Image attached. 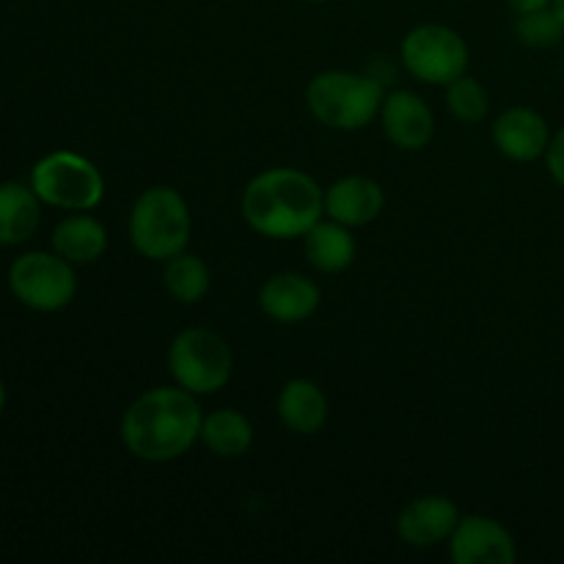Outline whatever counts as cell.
I'll list each match as a JSON object with an SVG mask.
<instances>
[{
  "label": "cell",
  "mask_w": 564,
  "mask_h": 564,
  "mask_svg": "<svg viewBox=\"0 0 564 564\" xmlns=\"http://www.w3.org/2000/svg\"><path fill=\"white\" fill-rule=\"evenodd\" d=\"M31 187L42 204L66 213H88L105 198L102 171L69 149L44 154L31 171Z\"/></svg>",
  "instance_id": "obj_6"
},
{
  "label": "cell",
  "mask_w": 564,
  "mask_h": 564,
  "mask_svg": "<svg viewBox=\"0 0 564 564\" xmlns=\"http://www.w3.org/2000/svg\"><path fill=\"white\" fill-rule=\"evenodd\" d=\"M202 441L215 457L224 460H235L242 457L253 444V424L248 422L246 413L235 411V408H220L204 416L202 422Z\"/></svg>",
  "instance_id": "obj_19"
},
{
  "label": "cell",
  "mask_w": 564,
  "mask_h": 564,
  "mask_svg": "<svg viewBox=\"0 0 564 564\" xmlns=\"http://www.w3.org/2000/svg\"><path fill=\"white\" fill-rule=\"evenodd\" d=\"M380 124H383L386 138L402 152H419L435 135L433 108L408 88L386 94L380 105Z\"/></svg>",
  "instance_id": "obj_10"
},
{
  "label": "cell",
  "mask_w": 564,
  "mask_h": 564,
  "mask_svg": "<svg viewBox=\"0 0 564 564\" xmlns=\"http://www.w3.org/2000/svg\"><path fill=\"white\" fill-rule=\"evenodd\" d=\"M323 292L303 273H275L259 290V308L273 323L297 325L319 308Z\"/></svg>",
  "instance_id": "obj_13"
},
{
  "label": "cell",
  "mask_w": 564,
  "mask_h": 564,
  "mask_svg": "<svg viewBox=\"0 0 564 564\" xmlns=\"http://www.w3.org/2000/svg\"><path fill=\"white\" fill-rule=\"evenodd\" d=\"M516 36L527 47H554L564 39V22L554 6L527 11V14H518Z\"/></svg>",
  "instance_id": "obj_22"
},
{
  "label": "cell",
  "mask_w": 564,
  "mask_h": 564,
  "mask_svg": "<svg viewBox=\"0 0 564 564\" xmlns=\"http://www.w3.org/2000/svg\"><path fill=\"white\" fill-rule=\"evenodd\" d=\"M460 521V510L446 496H422L411 501L397 518V534L411 549H435L438 543H449Z\"/></svg>",
  "instance_id": "obj_12"
},
{
  "label": "cell",
  "mask_w": 564,
  "mask_h": 564,
  "mask_svg": "<svg viewBox=\"0 0 564 564\" xmlns=\"http://www.w3.org/2000/svg\"><path fill=\"white\" fill-rule=\"evenodd\" d=\"M386 91L378 77L361 72H319L306 86V105L319 124L341 132H358L380 116Z\"/></svg>",
  "instance_id": "obj_3"
},
{
  "label": "cell",
  "mask_w": 564,
  "mask_h": 564,
  "mask_svg": "<svg viewBox=\"0 0 564 564\" xmlns=\"http://www.w3.org/2000/svg\"><path fill=\"white\" fill-rule=\"evenodd\" d=\"M449 560L455 564H516L512 534L488 516H460L449 538Z\"/></svg>",
  "instance_id": "obj_9"
},
{
  "label": "cell",
  "mask_w": 564,
  "mask_h": 564,
  "mask_svg": "<svg viewBox=\"0 0 564 564\" xmlns=\"http://www.w3.org/2000/svg\"><path fill=\"white\" fill-rule=\"evenodd\" d=\"M386 207V193L372 176L350 174L336 180L325 191V215L336 224H345L350 229L369 226L380 218Z\"/></svg>",
  "instance_id": "obj_14"
},
{
  "label": "cell",
  "mask_w": 564,
  "mask_h": 564,
  "mask_svg": "<svg viewBox=\"0 0 564 564\" xmlns=\"http://www.w3.org/2000/svg\"><path fill=\"white\" fill-rule=\"evenodd\" d=\"M248 229L268 240H297L325 215V191L301 169H268L240 198Z\"/></svg>",
  "instance_id": "obj_2"
},
{
  "label": "cell",
  "mask_w": 564,
  "mask_h": 564,
  "mask_svg": "<svg viewBox=\"0 0 564 564\" xmlns=\"http://www.w3.org/2000/svg\"><path fill=\"white\" fill-rule=\"evenodd\" d=\"M281 424L295 435H317L328 424V397L314 380L295 378L279 391Z\"/></svg>",
  "instance_id": "obj_15"
},
{
  "label": "cell",
  "mask_w": 564,
  "mask_h": 564,
  "mask_svg": "<svg viewBox=\"0 0 564 564\" xmlns=\"http://www.w3.org/2000/svg\"><path fill=\"white\" fill-rule=\"evenodd\" d=\"M490 135H494L496 149L516 163H534V160L545 158L551 143L545 116L527 105H512L505 113L496 116Z\"/></svg>",
  "instance_id": "obj_11"
},
{
  "label": "cell",
  "mask_w": 564,
  "mask_h": 564,
  "mask_svg": "<svg viewBox=\"0 0 564 564\" xmlns=\"http://www.w3.org/2000/svg\"><path fill=\"white\" fill-rule=\"evenodd\" d=\"M507 6H510L516 14H527V11H538V9H545V6H554V0H507Z\"/></svg>",
  "instance_id": "obj_24"
},
{
  "label": "cell",
  "mask_w": 564,
  "mask_h": 564,
  "mask_svg": "<svg viewBox=\"0 0 564 564\" xmlns=\"http://www.w3.org/2000/svg\"><path fill=\"white\" fill-rule=\"evenodd\" d=\"M446 108L463 124H479L488 116V91L471 75H460L446 86Z\"/></svg>",
  "instance_id": "obj_21"
},
{
  "label": "cell",
  "mask_w": 564,
  "mask_h": 564,
  "mask_svg": "<svg viewBox=\"0 0 564 564\" xmlns=\"http://www.w3.org/2000/svg\"><path fill=\"white\" fill-rule=\"evenodd\" d=\"M204 413L182 386H158L130 402L119 424L124 449L143 463H171L202 438Z\"/></svg>",
  "instance_id": "obj_1"
},
{
  "label": "cell",
  "mask_w": 564,
  "mask_h": 564,
  "mask_svg": "<svg viewBox=\"0 0 564 564\" xmlns=\"http://www.w3.org/2000/svg\"><path fill=\"white\" fill-rule=\"evenodd\" d=\"M303 253L319 273H341L356 262V237H352L350 226L319 218L303 235Z\"/></svg>",
  "instance_id": "obj_16"
},
{
  "label": "cell",
  "mask_w": 564,
  "mask_h": 564,
  "mask_svg": "<svg viewBox=\"0 0 564 564\" xmlns=\"http://www.w3.org/2000/svg\"><path fill=\"white\" fill-rule=\"evenodd\" d=\"M554 9H556V14H560L562 22H564V0H554Z\"/></svg>",
  "instance_id": "obj_25"
},
{
  "label": "cell",
  "mask_w": 564,
  "mask_h": 564,
  "mask_svg": "<svg viewBox=\"0 0 564 564\" xmlns=\"http://www.w3.org/2000/svg\"><path fill=\"white\" fill-rule=\"evenodd\" d=\"M53 251L72 264H91L108 251V231L91 215L75 213L55 226Z\"/></svg>",
  "instance_id": "obj_18"
},
{
  "label": "cell",
  "mask_w": 564,
  "mask_h": 564,
  "mask_svg": "<svg viewBox=\"0 0 564 564\" xmlns=\"http://www.w3.org/2000/svg\"><path fill=\"white\" fill-rule=\"evenodd\" d=\"M9 286L22 306L47 314L75 301L77 275L61 253L28 251L11 262Z\"/></svg>",
  "instance_id": "obj_8"
},
{
  "label": "cell",
  "mask_w": 564,
  "mask_h": 564,
  "mask_svg": "<svg viewBox=\"0 0 564 564\" xmlns=\"http://www.w3.org/2000/svg\"><path fill=\"white\" fill-rule=\"evenodd\" d=\"M545 165H549L551 180L564 187V127L556 135H551L549 152H545Z\"/></svg>",
  "instance_id": "obj_23"
},
{
  "label": "cell",
  "mask_w": 564,
  "mask_h": 564,
  "mask_svg": "<svg viewBox=\"0 0 564 564\" xmlns=\"http://www.w3.org/2000/svg\"><path fill=\"white\" fill-rule=\"evenodd\" d=\"M301 3H328V0H301Z\"/></svg>",
  "instance_id": "obj_27"
},
{
  "label": "cell",
  "mask_w": 564,
  "mask_h": 564,
  "mask_svg": "<svg viewBox=\"0 0 564 564\" xmlns=\"http://www.w3.org/2000/svg\"><path fill=\"white\" fill-rule=\"evenodd\" d=\"M163 268V286L176 303H185V306H193V303L204 301L213 286V273H209L207 262L196 253H176V257L165 259Z\"/></svg>",
  "instance_id": "obj_20"
},
{
  "label": "cell",
  "mask_w": 564,
  "mask_h": 564,
  "mask_svg": "<svg viewBox=\"0 0 564 564\" xmlns=\"http://www.w3.org/2000/svg\"><path fill=\"white\" fill-rule=\"evenodd\" d=\"M165 364L176 386L196 397H207L231 380L235 352L215 330L185 328L171 339Z\"/></svg>",
  "instance_id": "obj_5"
},
{
  "label": "cell",
  "mask_w": 564,
  "mask_h": 564,
  "mask_svg": "<svg viewBox=\"0 0 564 564\" xmlns=\"http://www.w3.org/2000/svg\"><path fill=\"white\" fill-rule=\"evenodd\" d=\"M3 408H6V389L3 383H0V413H3Z\"/></svg>",
  "instance_id": "obj_26"
},
{
  "label": "cell",
  "mask_w": 564,
  "mask_h": 564,
  "mask_svg": "<svg viewBox=\"0 0 564 564\" xmlns=\"http://www.w3.org/2000/svg\"><path fill=\"white\" fill-rule=\"evenodd\" d=\"M130 242L143 259L165 262L187 251L193 215L185 196L169 185H152L135 198L130 213Z\"/></svg>",
  "instance_id": "obj_4"
},
{
  "label": "cell",
  "mask_w": 564,
  "mask_h": 564,
  "mask_svg": "<svg viewBox=\"0 0 564 564\" xmlns=\"http://www.w3.org/2000/svg\"><path fill=\"white\" fill-rule=\"evenodd\" d=\"M42 220V198L20 182L0 185V246H20L31 240Z\"/></svg>",
  "instance_id": "obj_17"
},
{
  "label": "cell",
  "mask_w": 564,
  "mask_h": 564,
  "mask_svg": "<svg viewBox=\"0 0 564 564\" xmlns=\"http://www.w3.org/2000/svg\"><path fill=\"white\" fill-rule=\"evenodd\" d=\"M400 58L408 75L427 86H449L468 69V44L455 28L422 22L402 36Z\"/></svg>",
  "instance_id": "obj_7"
}]
</instances>
